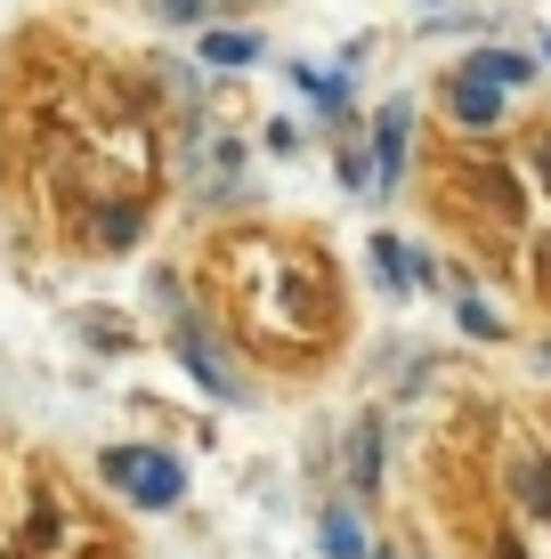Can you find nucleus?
<instances>
[{"instance_id":"nucleus-17","label":"nucleus","mask_w":551,"mask_h":559,"mask_svg":"<svg viewBox=\"0 0 551 559\" xmlns=\"http://www.w3.org/2000/svg\"><path fill=\"white\" fill-rule=\"evenodd\" d=\"M543 365H551V349H543Z\"/></svg>"},{"instance_id":"nucleus-13","label":"nucleus","mask_w":551,"mask_h":559,"mask_svg":"<svg viewBox=\"0 0 551 559\" xmlns=\"http://www.w3.org/2000/svg\"><path fill=\"white\" fill-rule=\"evenodd\" d=\"M454 324H463V333H479V341H503V317H495V308H487V300H454Z\"/></svg>"},{"instance_id":"nucleus-7","label":"nucleus","mask_w":551,"mask_h":559,"mask_svg":"<svg viewBox=\"0 0 551 559\" xmlns=\"http://www.w3.org/2000/svg\"><path fill=\"white\" fill-rule=\"evenodd\" d=\"M511 495H519V511L551 519V454H519L511 462Z\"/></svg>"},{"instance_id":"nucleus-6","label":"nucleus","mask_w":551,"mask_h":559,"mask_svg":"<svg viewBox=\"0 0 551 559\" xmlns=\"http://www.w3.org/2000/svg\"><path fill=\"white\" fill-rule=\"evenodd\" d=\"M325 559H373V544H366V519H357V503H325Z\"/></svg>"},{"instance_id":"nucleus-5","label":"nucleus","mask_w":551,"mask_h":559,"mask_svg":"<svg viewBox=\"0 0 551 559\" xmlns=\"http://www.w3.org/2000/svg\"><path fill=\"white\" fill-rule=\"evenodd\" d=\"M373 276H382V293H414V284L430 276V260L406 252L397 236H373Z\"/></svg>"},{"instance_id":"nucleus-11","label":"nucleus","mask_w":551,"mask_h":559,"mask_svg":"<svg viewBox=\"0 0 551 559\" xmlns=\"http://www.w3.org/2000/svg\"><path fill=\"white\" fill-rule=\"evenodd\" d=\"M98 243H106V252H130V243H139V203H113L98 219Z\"/></svg>"},{"instance_id":"nucleus-15","label":"nucleus","mask_w":551,"mask_h":559,"mask_svg":"<svg viewBox=\"0 0 551 559\" xmlns=\"http://www.w3.org/2000/svg\"><path fill=\"white\" fill-rule=\"evenodd\" d=\"M203 9V0H170V16H195Z\"/></svg>"},{"instance_id":"nucleus-16","label":"nucleus","mask_w":551,"mask_h":559,"mask_svg":"<svg viewBox=\"0 0 551 559\" xmlns=\"http://www.w3.org/2000/svg\"><path fill=\"white\" fill-rule=\"evenodd\" d=\"M373 559H397V551H382V544H373Z\"/></svg>"},{"instance_id":"nucleus-4","label":"nucleus","mask_w":551,"mask_h":559,"mask_svg":"<svg viewBox=\"0 0 551 559\" xmlns=\"http://www.w3.org/2000/svg\"><path fill=\"white\" fill-rule=\"evenodd\" d=\"M406 130H414L406 106H382V114H373V179H382V187L406 170Z\"/></svg>"},{"instance_id":"nucleus-3","label":"nucleus","mask_w":551,"mask_h":559,"mask_svg":"<svg viewBox=\"0 0 551 559\" xmlns=\"http://www.w3.org/2000/svg\"><path fill=\"white\" fill-rule=\"evenodd\" d=\"M382 462H390V430H382V414H357V421H349V487H357V495H382V487H390Z\"/></svg>"},{"instance_id":"nucleus-8","label":"nucleus","mask_w":551,"mask_h":559,"mask_svg":"<svg viewBox=\"0 0 551 559\" xmlns=\"http://www.w3.org/2000/svg\"><path fill=\"white\" fill-rule=\"evenodd\" d=\"M446 106H454V122H470V130H487L503 114V98L487 82H470V73H454V90H446Z\"/></svg>"},{"instance_id":"nucleus-9","label":"nucleus","mask_w":551,"mask_h":559,"mask_svg":"<svg viewBox=\"0 0 551 559\" xmlns=\"http://www.w3.org/2000/svg\"><path fill=\"white\" fill-rule=\"evenodd\" d=\"M203 66H260V33H203Z\"/></svg>"},{"instance_id":"nucleus-12","label":"nucleus","mask_w":551,"mask_h":559,"mask_svg":"<svg viewBox=\"0 0 551 559\" xmlns=\"http://www.w3.org/2000/svg\"><path fill=\"white\" fill-rule=\"evenodd\" d=\"M300 90L316 98V114H340V106H349V73H300Z\"/></svg>"},{"instance_id":"nucleus-2","label":"nucleus","mask_w":551,"mask_h":559,"mask_svg":"<svg viewBox=\"0 0 551 559\" xmlns=\"http://www.w3.org/2000/svg\"><path fill=\"white\" fill-rule=\"evenodd\" d=\"M98 471L130 495V503H146V511H170V503L187 495L179 454H163V447H106V454H98Z\"/></svg>"},{"instance_id":"nucleus-10","label":"nucleus","mask_w":551,"mask_h":559,"mask_svg":"<svg viewBox=\"0 0 551 559\" xmlns=\"http://www.w3.org/2000/svg\"><path fill=\"white\" fill-rule=\"evenodd\" d=\"M463 73H470V82H487V90H495V82H527L536 66H527V57H511V49H479Z\"/></svg>"},{"instance_id":"nucleus-1","label":"nucleus","mask_w":551,"mask_h":559,"mask_svg":"<svg viewBox=\"0 0 551 559\" xmlns=\"http://www.w3.org/2000/svg\"><path fill=\"white\" fill-rule=\"evenodd\" d=\"M155 300H163V317H170V341H179V365H187V373H195V381H203L212 397H227V406H236V397H243V381L227 373V357L212 349V333L195 324V308H187L179 276H155Z\"/></svg>"},{"instance_id":"nucleus-14","label":"nucleus","mask_w":551,"mask_h":559,"mask_svg":"<svg viewBox=\"0 0 551 559\" xmlns=\"http://www.w3.org/2000/svg\"><path fill=\"white\" fill-rule=\"evenodd\" d=\"M203 187H219V195H227V187H236V146H212V163H203Z\"/></svg>"}]
</instances>
